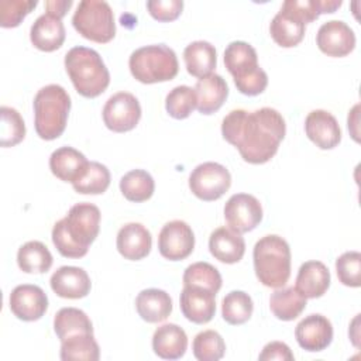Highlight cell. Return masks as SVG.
Instances as JSON below:
<instances>
[{
    "instance_id": "6da1fadb",
    "label": "cell",
    "mask_w": 361,
    "mask_h": 361,
    "mask_svg": "<svg viewBox=\"0 0 361 361\" xmlns=\"http://www.w3.org/2000/svg\"><path fill=\"white\" fill-rule=\"evenodd\" d=\"M286 133L282 114L271 107L255 111L231 110L221 121L223 138L234 145L248 164H265L278 151Z\"/></svg>"
},
{
    "instance_id": "7a4b0ae2",
    "label": "cell",
    "mask_w": 361,
    "mask_h": 361,
    "mask_svg": "<svg viewBox=\"0 0 361 361\" xmlns=\"http://www.w3.org/2000/svg\"><path fill=\"white\" fill-rule=\"evenodd\" d=\"M100 228V210L93 203L72 206L52 228V243L62 257L80 258L87 254Z\"/></svg>"
},
{
    "instance_id": "3957f363",
    "label": "cell",
    "mask_w": 361,
    "mask_h": 361,
    "mask_svg": "<svg viewBox=\"0 0 361 361\" xmlns=\"http://www.w3.org/2000/svg\"><path fill=\"white\" fill-rule=\"evenodd\" d=\"M65 69L76 92L85 97L102 94L110 83V73L102 56L87 47L71 48L65 55Z\"/></svg>"
},
{
    "instance_id": "277c9868",
    "label": "cell",
    "mask_w": 361,
    "mask_h": 361,
    "mask_svg": "<svg viewBox=\"0 0 361 361\" xmlns=\"http://www.w3.org/2000/svg\"><path fill=\"white\" fill-rule=\"evenodd\" d=\"M254 269L258 281L268 288H282L290 276V248L276 234L261 237L252 251Z\"/></svg>"
},
{
    "instance_id": "5b68a950",
    "label": "cell",
    "mask_w": 361,
    "mask_h": 361,
    "mask_svg": "<svg viewBox=\"0 0 361 361\" xmlns=\"http://www.w3.org/2000/svg\"><path fill=\"white\" fill-rule=\"evenodd\" d=\"M32 106L37 134L47 141L58 138L66 127L71 110L68 92L61 85H47L37 92Z\"/></svg>"
},
{
    "instance_id": "8992f818",
    "label": "cell",
    "mask_w": 361,
    "mask_h": 361,
    "mask_svg": "<svg viewBox=\"0 0 361 361\" xmlns=\"http://www.w3.org/2000/svg\"><path fill=\"white\" fill-rule=\"evenodd\" d=\"M131 75L141 83H158L173 79L179 63L176 54L165 44H152L135 49L128 59Z\"/></svg>"
},
{
    "instance_id": "52a82bcc",
    "label": "cell",
    "mask_w": 361,
    "mask_h": 361,
    "mask_svg": "<svg viewBox=\"0 0 361 361\" xmlns=\"http://www.w3.org/2000/svg\"><path fill=\"white\" fill-rule=\"evenodd\" d=\"M72 24L82 37L99 44H106L116 35L113 10L104 0H82L73 13Z\"/></svg>"
},
{
    "instance_id": "ba28073f",
    "label": "cell",
    "mask_w": 361,
    "mask_h": 361,
    "mask_svg": "<svg viewBox=\"0 0 361 361\" xmlns=\"http://www.w3.org/2000/svg\"><path fill=\"white\" fill-rule=\"evenodd\" d=\"M231 185V175L226 166L217 162L197 165L189 176L192 193L204 202L220 199Z\"/></svg>"
},
{
    "instance_id": "9c48e42d",
    "label": "cell",
    "mask_w": 361,
    "mask_h": 361,
    "mask_svg": "<svg viewBox=\"0 0 361 361\" xmlns=\"http://www.w3.org/2000/svg\"><path fill=\"white\" fill-rule=\"evenodd\" d=\"M141 118V106L137 97L128 92L110 96L103 107V121L114 133L133 130Z\"/></svg>"
},
{
    "instance_id": "30bf717a",
    "label": "cell",
    "mask_w": 361,
    "mask_h": 361,
    "mask_svg": "<svg viewBox=\"0 0 361 361\" xmlns=\"http://www.w3.org/2000/svg\"><path fill=\"white\" fill-rule=\"evenodd\" d=\"M224 219L228 228L240 234L247 233L261 223L262 206L252 195L235 193L224 204Z\"/></svg>"
},
{
    "instance_id": "8fae6325",
    "label": "cell",
    "mask_w": 361,
    "mask_h": 361,
    "mask_svg": "<svg viewBox=\"0 0 361 361\" xmlns=\"http://www.w3.org/2000/svg\"><path fill=\"white\" fill-rule=\"evenodd\" d=\"M195 248V234L183 220L168 221L159 231V254L169 261H180L192 254Z\"/></svg>"
},
{
    "instance_id": "7c38bea8",
    "label": "cell",
    "mask_w": 361,
    "mask_h": 361,
    "mask_svg": "<svg viewBox=\"0 0 361 361\" xmlns=\"http://www.w3.org/2000/svg\"><path fill=\"white\" fill-rule=\"evenodd\" d=\"M47 309V293L37 285L23 283L10 293V310L20 320L35 322L45 314Z\"/></svg>"
},
{
    "instance_id": "4fadbf2b",
    "label": "cell",
    "mask_w": 361,
    "mask_h": 361,
    "mask_svg": "<svg viewBox=\"0 0 361 361\" xmlns=\"http://www.w3.org/2000/svg\"><path fill=\"white\" fill-rule=\"evenodd\" d=\"M316 44L319 49L329 56H345L355 47V34L344 21L330 20L320 25Z\"/></svg>"
},
{
    "instance_id": "5bb4252c",
    "label": "cell",
    "mask_w": 361,
    "mask_h": 361,
    "mask_svg": "<svg viewBox=\"0 0 361 361\" xmlns=\"http://www.w3.org/2000/svg\"><path fill=\"white\" fill-rule=\"evenodd\" d=\"M295 337L303 350L310 353L323 351L333 340L331 322L323 314L312 313L298 323Z\"/></svg>"
},
{
    "instance_id": "9a60e30c",
    "label": "cell",
    "mask_w": 361,
    "mask_h": 361,
    "mask_svg": "<svg viewBox=\"0 0 361 361\" xmlns=\"http://www.w3.org/2000/svg\"><path fill=\"white\" fill-rule=\"evenodd\" d=\"M183 316L196 324L210 322L216 313V293L199 286H183L180 298Z\"/></svg>"
},
{
    "instance_id": "2e32d148",
    "label": "cell",
    "mask_w": 361,
    "mask_h": 361,
    "mask_svg": "<svg viewBox=\"0 0 361 361\" xmlns=\"http://www.w3.org/2000/svg\"><path fill=\"white\" fill-rule=\"evenodd\" d=\"M305 131L320 149H331L341 140V130L336 117L326 110H313L305 120Z\"/></svg>"
},
{
    "instance_id": "e0dca14e",
    "label": "cell",
    "mask_w": 361,
    "mask_h": 361,
    "mask_svg": "<svg viewBox=\"0 0 361 361\" xmlns=\"http://www.w3.org/2000/svg\"><path fill=\"white\" fill-rule=\"evenodd\" d=\"M51 289L65 299H80L90 292V278L83 268L63 265L51 276Z\"/></svg>"
},
{
    "instance_id": "ac0fdd59",
    "label": "cell",
    "mask_w": 361,
    "mask_h": 361,
    "mask_svg": "<svg viewBox=\"0 0 361 361\" xmlns=\"http://www.w3.org/2000/svg\"><path fill=\"white\" fill-rule=\"evenodd\" d=\"M116 245L126 259L138 261L149 254L152 237L141 223H127L118 230Z\"/></svg>"
},
{
    "instance_id": "d6986e66",
    "label": "cell",
    "mask_w": 361,
    "mask_h": 361,
    "mask_svg": "<svg viewBox=\"0 0 361 361\" xmlns=\"http://www.w3.org/2000/svg\"><path fill=\"white\" fill-rule=\"evenodd\" d=\"M65 27L59 17L45 13L39 16L30 30V39L35 48L52 52L62 47L65 41Z\"/></svg>"
},
{
    "instance_id": "ffe728a7",
    "label": "cell",
    "mask_w": 361,
    "mask_h": 361,
    "mask_svg": "<svg viewBox=\"0 0 361 361\" xmlns=\"http://www.w3.org/2000/svg\"><path fill=\"white\" fill-rule=\"evenodd\" d=\"M305 25L292 10L282 6L269 24V34L279 47L290 48L303 39Z\"/></svg>"
},
{
    "instance_id": "44dd1931",
    "label": "cell",
    "mask_w": 361,
    "mask_h": 361,
    "mask_svg": "<svg viewBox=\"0 0 361 361\" xmlns=\"http://www.w3.org/2000/svg\"><path fill=\"white\" fill-rule=\"evenodd\" d=\"M209 250L220 262L235 264L244 257L245 241L240 233L228 227H219L210 234Z\"/></svg>"
},
{
    "instance_id": "7402d4cb",
    "label": "cell",
    "mask_w": 361,
    "mask_h": 361,
    "mask_svg": "<svg viewBox=\"0 0 361 361\" xmlns=\"http://www.w3.org/2000/svg\"><path fill=\"white\" fill-rule=\"evenodd\" d=\"M188 348V336L182 327L175 323L159 326L152 336V350L164 360H178L183 357Z\"/></svg>"
},
{
    "instance_id": "603a6c76",
    "label": "cell",
    "mask_w": 361,
    "mask_h": 361,
    "mask_svg": "<svg viewBox=\"0 0 361 361\" xmlns=\"http://www.w3.org/2000/svg\"><path fill=\"white\" fill-rule=\"evenodd\" d=\"M330 286V271L320 261H306L296 275V289L306 298L314 299L326 293Z\"/></svg>"
},
{
    "instance_id": "cb8c5ba5",
    "label": "cell",
    "mask_w": 361,
    "mask_h": 361,
    "mask_svg": "<svg viewBox=\"0 0 361 361\" xmlns=\"http://www.w3.org/2000/svg\"><path fill=\"white\" fill-rule=\"evenodd\" d=\"M195 92L197 97L196 109L202 114H212L226 102L228 96V86L220 75L210 73L196 82Z\"/></svg>"
},
{
    "instance_id": "d4e9b609",
    "label": "cell",
    "mask_w": 361,
    "mask_h": 361,
    "mask_svg": "<svg viewBox=\"0 0 361 361\" xmlns=\"http://www.w3.org/2000/svg\"><path fill=\"white\" fill-rule=\"evenodd\" d=\"M135 309L142 320L148 323H159L171 314L172 299L169 293L162 289H144L135 298Z\"/></svg>"
},
{
    "instance_id": "484cf974",
    "label": "cell",
    "mask_w": 361,
    "mask_h": 361,
    "mask_svg": "<svg viewBox=\"0 0 361 361\" xmlns=\"http://www.w3.org/2000/svg\"><path fill=\"white\" fill-rule=\"evenodd\" d=\"M224 65L234 80H240L259 68L257 51L244 41H233L227 45L224 51Z\"/></svg>"
},
{
    "instance_id": "4316f807",
    "label": "cell",
    "mask_w": 361,
    "mask_h": 361,
    "mask_svg": "<svg viewBox=\"0 0 361 361\" xmlns=\"http://www.w3.org/2000/svg\"><path fill=\"white\" fill-rule=\"evenodd\" d=\"M87 162L86 157L72 147H61L49 157L51 172L61 180L71 183L79 178Z\"/></svg>"
},
{
    "instance_id": "83f0119b",
    "label": "cell",
    "mask_w": 361,
    "mask_h": 361,
    "mask_svg": "<svg viewBox=\"0 0 361 361\" xmlns=\"http://www.w3.org/2000/svg\"><path fill=\"white\" fill-rule=\"evenodd\" d=\"M188 72L195 78H204L213 73L217 63L214 45L207 41H193L183 51Z\"/></svg>"
},
{
    "instance_id": "f1b7e54d",
    "label": "cell",
    "mask_w": 361,
    "mask_h": 361,
    "mask_svg": "<svg viewBox=\"0 0 361 361\" xmlns=\"http://www.w3.org/2000/svg\"><path fill=\"white\" fill-rule=\"evenodd\" d=\"M306 307V298L293 286L276 289L269 298V309L283 322L295 320Z\"/></svg>"
},
{
    "instance_id": "f546056e",
    "label": "cell",
    "mask_w": 361,
    "mask_h": 361,
    "mask_svg": "<svg viewBox=\"0 0 361 361\" xmlns=\"http://www.w3.org/2000/svg\"><path fill=\"white\" fill-rule=\"evenodd\" d=\"M17 264L23 272L44 274L52 265V254L41 241H28L18 248Z\"/></svg>"
},
{
    "instance_id": "4dcf8cb0",
    "label": "cell",
    "mask_w": 361,
    "mask_h": 361,
    "mask_svg": "<svg viewBox=\"0 0 361 361\" xmlns=\"http://www.w3.org/2000/svg\"><path fill=\"white\" fill-rule=\"evenodd\" d=\"M61 360L63 361H97L100 348L93 334L79 333L61 341Z\"/></svg>"
},
{
    "instance_id": "1f68e13d",
    "label": "cell",
    "mask_w": 361,
    "mask_h": 361,
    "mask_svg": "<svg viewBox=\"0 0 361 361\" xmlns=\"http://www.w3.org/2000/svg\"><path fill=\"white\" fill-rule=\"evenodd\" d=\"M54 330L61 341L79 333L93 334V326L87 314L76 307H62L54 317Z\"/></svg>"
},
{
    "instance_id": "d6a6232c",
    "label": "cell",
    "mask_w": 361,
    "mask_h": 361,
    "mask_svg": "<svg viewBox=\"0 0 361 361\" xmlns=\"http://www.w3.org/2000/svg\"><path fill=\"white\" fill-rule=\"evenodd\" d=\"M110 185V172L106 165L100 162H87L79 178L72 182L73 189L82 195H100L107 190Z\"/></svg>"
},
{
    "instance_id": "836d02e7",
    "label": "cell",
    "mask_w": 361,
    "mask_h": 361,
    "mask_svg": "<svg viewBox=\"0 0 361 361\" xmlns=\"http://www.w3.org/2000/svg\"><path fill=\"white\" fill-rule=\"evenodd\" d=\"M155 189L152 176L144 169H133L120 179V190L123 196L130 202L148 200Z\"/></svg>"
},
{
    "instance_id": "e575fe53",
    "label": "cell",
    "mask_w": 361,
    "mask_h": 361,
    "mask_svg": "<svg viewBox=\"0 0 361 361\" xmlns=\"http://www.w3.org/2000/svg\"><path fill=\"white\" fill-rule=\"evenodd\" d=\"M252 310V299L243 290H231L223 298L221 316L228 324L237 326L245 323L251 317Z\"/></svg>"
},
{
    "instance_id": "d590c367",
    "label": "cell",
    "mask_w": 361,
    "mask_h": 361,
    "mask_svg": "<svg viewBox=\"0 0 361 361\" xmlns=\"http://www.w3.org/2000/svg\"><path fill=\"white\" fill-rule=\"evenodd\" d=\"M183 286H199L217 293L221 288V275L209 262H193L183 272Z\"/></svg>"
},
{
    "instance_id": "8d00e7d4",
    "label": "cell",
    "mask_w": 361,
    "mask_h": 361,
    "mask_svg": "<svg viewBox=\"0 0 361 361\" xmlns=\"http://www.w3.org/2000/svg\"><path fill=\"white\" fill-rule=\"evenodd\" d=\"M197 106V97L195 89L186 85L175 86L165 99V109L168 114L176 120H182L190 116Z\"/></svg>"
},
{
    "instance_id": "74e56055",
    "label": "cell",
    "mask_w": 361,
    "mask_h": 361,
    "mask_svg": "<svg viewBox=\"0 0 361 361\" xmlns=\"http://www.w3.org/2000/svg\"><path fill=\"white\" fill-rule=\"evenodd\" d=\"M192 350L199 361H219L224 357L226 344L217 331L204 330L195 336Z\"/></svg>"
},
{
    "instance_id": "f35d334b",
    "label": "cell",
    "mask_w": 361,
    "mask_h": 361,
    "mask_svg": "<svg viewBox=\"0 0 361 361\" xmlns=\"http://www.w3.org/2000/svg\"><path fill=\"white\" fill-rule=\"evenodd\" d=\"M0 144L1 147H14L25 137V124L21 114L8 106H1Z\"/></svg>"
},
{
    "instance_id": "ab89813d",
    "label": "cell",
    "mask_w": 361,
    "mask_h": 361,
    "mask_svg": "<svg viewBox=\"0 0 361 361\" xmlns=\"http://www.w3.org/2000/svg\"><path fill=\"white\" fill-rule=\"evenodd\" d=\"M282 6L292 10L305 24H307L316 20L320 14L334 13L341 6V0H286Z\"/></svg>"
},
{
    "instance_id": "60d3db41",
    "label": "cell",
    "mask_w": 361,
    "mask_h": 361,
    "mask_svg": "<svg viewBox=\"0 0 361 361\" xmlns=\"http://www.w3.org/2000/svg\"><path fill=\"white\" fill-rule=\"evenodd\" d=\"M336 271L338 281L350 288L361 286V254L358 251H347L336 259Z\"/></svg>"
},
{
    "instance_id": "b9f144b4",
    "label": "cell",
    "mask_w": 361,
    "mask_h": 361,
    "mask_svg": "<svg viewBox=\"0 0 361 361\" xmlns=\"http://www.w3.org/2000/svg\"><path fill=\"white\" fill-rule=\"evenodd\" d=\"M37 6V0H1L0 1V25L10 28L17 27L21 20Z\"/></svg>"
},
{
    "instance_id": "7bdbcfd3",
    "label": "cell",
    "mask_w": 361,
    "mask_h": 361,
    "mask_svg": "<svg viewBox=\"0 0 361 361\" xmlns=\"http://www.w3.org/2000/svg\"><path fill=\"white\" fill-rule=\"evenodd\" d=\"M147 8L158 21H172L179 17L183 8L182 0H148Z\"/></svg>"
},
{
    "instance_id": "ee69618b",
    "label": "cell",
    "mask_w": 361,
    "mask_h": 361,
    "mask_svg": "<svg viewBox=\"0 0 361 361\" xmlns=\"http://www.w3.org/2000/svg\"><path fill=\"white\" fill-rule=\"evenodd\" d=\"M258 358L261 361H269V360L292 361L295 357H293L290 348L288 347V344H285L282 341H271L262 348Z\"/></svg>"
},
{
    "instance_id": "f6af8a7d",
    "label": "cell",
    "mask_w": 361,
    "mask_h": 361,
    "mask_svg": "<svg viewBox=\"0 0 361 361\" xmlns=\"http://www.w3.org/2000/svg\"><path fill=\"white\" fill-rule=\"evenodd\" d=\"M71 6H72V0H49V1H45L47 13L54 14L59 18H62L66 14V11L69 10Z\"/></svg>"
}]
</instances>
